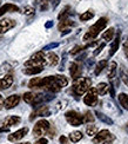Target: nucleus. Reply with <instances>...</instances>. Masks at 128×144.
<instances>
[{
	"label": "nucleus",
	"mask_w": 128,
	"mask_h": 144,
	"mask_svg": "<svg viewBox=\"0 0 128 144\" xmlns=\"http://www.w3.org/2000/svg\"><path fill=\"white\" fill-rule=\"evenodd\" d=\"M107 18H100L94 25H92L91 27H89V31L84 35V40L85 41H89V40H93L95 38L98 37L100 34V32L104 31L106 26H107Z\"/></svg>",
	"instance_id": "f257e3e1"
},
{
	"label": "nucleus",
	"mask_w": 128,
	"mask_h": 144,
	"mask_svg": "<svg viewBox=\"0 0 128 144\" xmlns=\"http://www.w3.org/2000/svg\"><path fill=\"white\" fill-rule=\"evenodd\" d=\"M91 85L92 80L89 78H79L74 83V85L72 87V91H73L75 96H82L84 93H86L91 89Z\"/></svg>",
	"instance_id": "f03ea898"
},
{
	"label": "nucleus",
	"mask_w": 128,
	"mask_h": 144,
	"mask_svg": "<svg viewBox=\"0 0 128 144\" xmlns=\"http://www.w3.org/2000/svg\"><path fill=\"white\" fill-rule=\"evenodd\" d=\"M44 65H46L44 51L34 53V55L25 63V66H26V67H44Z\"/></svg>",
	"instance_id": "7ed1b4c3"
},
{
	"label": "nucleus",
	"mask_w": 128,
	"mask_h": 144,
	"mask_svg": "<svg viewBox=\"0 0 128 144\" xmlns=\"http://www.w3.org/2000/svg\"><path fill=\"white\" fill-rule=\"evenodd\" d=\"M65 117H66V120L71 124L72 127H80L81 124L84 123L82 115H80V113L74 111V110L67 111V112L65 113Z\"/></svg>",
	"instance_id": "20e7f679"
},
{
	"label": "nucleus",
	"mask_w": 128,
	"mask_h": 144,
	"mask_svg": "<svg viewBox=\"0 0 128 144\" xmlns=\"http://www.w3.org/2000/svg\"><path fill=\"white\" fill-rule=\"evenodd\" d=\"M49 128H51V124L48 123L46 119L39 120V122H37V124L33 128V136L34 137H40L42 135L47 134Z\"/></svg>",
	"instance_id": "39448f33"
},
{
	"label": "nucleus",
	"mask_w": 128,
	"mask_h": 144,
	"mask_svg": "<svg viewBox=\"0 0 128 144\" xmlns=\"http://www.w3.org/2000/svg\"><path fill=\"white\" fill-rule=\"evenodd\" d=\"M99 95L96 92V89L95 87H91L88 90L86 95L84 97V103L87 105V106H96L99 102Z\"/></svg>",
	"instance_id": "423d86ee"
},
{
	"label": "nucleus",
	"mask_w": 128,
	"mask_h": 144,
	"mask_svg": "<svg viewBox=\"0 0 128 144\" xmlns=\"http://www.w3.org/2000/svg\"><path fill=\"white\" fill-rule=\"evenodd\" d=\"M52 76L44 77V78H33L28 82V87L30 89H46L48 83L51 80Z\"/></svg>",
	"instance_id": "0eeeda50"
},
{
	"label": "nucleus",
	"mask_w": 128,
	"mask_h": 144,
	"mask_svg": "<svg viewBox=\"0 0 128 144\" xmlns=\"http://www.w3.org/2000/svg\"><path fill=\"white\" fill-rule=\"evenodd\" d=\"M114 139V136L109 132L108 130H101L99 131V134L95 135V137L93 138V143L94 144H100L104 143V142H108V141H113Z\"/></svg>",
	"instance_id": "6e6552de"
},
{
	"label": "nucleus",
	"mask_w": 128,
	"mask_h": 144,
	"mask_svg": "<svg viewBox=\"0 0 128 144\" xmlns=\"http://www.w3.org/2000/svg\"><path fill=\"white\" fill-rule=\"evenodd\" d=\"M49 115H51V111H49L48 106L40 105V106L35 107V110L31 113L30 120H33L34 118H37V117H46V116H49Z\"/></svg>",
	"instance_id": "1a4fd4ad"
},
{
	"label": "nucleus",
	"mask_w": 128,
	"mask_h": 144,
	"mask_svg": "<svg viewBox=\"0 0 128 144\" xmlns=\"http://www.w3.org/2000/svg\"><path fill=\"white\" fill-rule=\"evenodd\" d=\"M19 102H20V96H18V95H12V96H8L6 99L4 100V106H5V109H7V110L13 109V107L18 106Z\"/></svg>",
	"instance_id": "9d476101"
},
{
	"label": "nucleus",
	"mask_w": 128,
	"mask_h": 144,
	"mask_svg": "<svg viewBox=\"0 0 128 144\" xmlns=\"http://www.w3.org/2000/svg\"><path fill=\"white\" fill-rule=\"evenodd\" d=\"M27 132H28V129L27 128H22V129H20V130H17L15 132H13V134L8 135V141L10 142H19L20 139H22V138L25 137L27 135Z\"/></svg>",
	"instance_id": "9b49d317"
},
{
	"label": "nucleus",
	"mask_w": 128,
	"mask_h": 144,
	"mask_svg": "<svg viewBox=\"0 0 128 144\" xmlns=\"http://www.w3.org/2000/svg\"><path fill=\"white\" fill-rule=\"evenodd\" d=\"M15 26V21L8 18H4L0 20V34H3L5 32L10 31L11 28H13Z\"/></svg>",
	"instance_id": "f8f14e48"
},
{
	"label": "nucleus",
	"mask_w": 128,
	"mask_h": 144,
	"mask_svg": "<svg viewBox=\"0 0 128 144\" xmlns=\"http://www.w3.org/2000/svg\"><path fill=\"white\" fill-rule=\"evenodd\" d=\"M21 122V118L19 116H15V115H13V116H8L6 117L5 119L3 120V127L5 128H11L13 127V125H17V124H19Z\"/></svg>",
	"instance_id": "ddd939ff"
},
{
	"label": "nucleus",
	"mask_w": 128,
	"mask_h": 144,
	"mask_svg": "<svg viewBox=\"0 0 128 144\" xmlns=\"http://www.w3.org/2000/svg\"><path fill=\"white\" fill-rule=\"evenodd\" d=\"M12 84H13V76L6 75L0 79V90H7L12 86Z\"/></svg>",
	"instance_id": "4468645a"
},
{
	"label": "nucleus",
	"mask_w": 128,
	"mask_h": 144,
	"mask_svg": "<svg viewBox=\"0 0 128 144\" xmlns=\"http://www.w3.org/2000/svg\"><path fill=\"white\" fill-rule=\"evenodd\" d=\"M69 73H71V77L74 80L80 78L81 76V67L79 66L78 63H72L71 66H69Z\"/></svg>",
	"instance_id": "2eb2a0df"
},
{
	"label": "nucleus",
	"mask_w": 128,
	"mask_h": 144,
	"mask_svg": "<svg viewBox=\"0 0 128 144\" xmlns=\"http://www.w3.org/2000/svg\"><path fill=\"white\" fill-rule=\"evenodd\" d=\"M45 60L48 66H55L59 63V57L54 52H48L47 55H45Z\"/></svg>",
	"instance_id": "dca6fc26"
},
{
	"label": "nucleus",
	"mask_w": 128,
	"mask_h": 144,
	"mask_svg": "<svg viewBox=\"0 0 128 144\" xmlns=\"http://www.w3.org/2000/svg\"><path fill=\"white\" fill-rule=\"evenodd\" d=\"M116 75H118V64L115 62H112L108 66V73L107 77L109 78L111 82H113L115 78H116Z\"/></svg>",
	"instance_id": "f3484780"
},
{
	"label": "nucleus",
	"mask_w": 128,
	"mask_h": 144,
	"mask_svg": "<svg viewBox=\"0 0 128 144\" xmlns=\"http://www.w3.org/2000/svg\"><path fill=\"white\" fill-rule=\"evenodd\" d=\"M120 38H121V34H120V32H118L116 37L112 40L111 50H109V57H112V56H114L116 53V51H118V48H119V45H120Z\"/></svg>",
	"instance_id": "a211bd4d"
},
{
	"label": "nucleus",
	"mask_w": 128,
	"mask_h": 144,
	"mask_svg": "<svg viewBox=\"0 0 128 144\" xmlns=\"http://www.w3.org/2000/svg\"><path fill=\"white\" fill-rule=\"evenodd\" d=\"M20 10L17 5H14V4H5L3 6L0 7V17L3 15V14L7 13V12H18V11Z\"/></svg>",
	"instance_id": "6ab92c4d"
},
{
	"label": "nucleus",
	"mask_w": 128,
	"mask_h": 144,
	"mask_svg": "<svg viewBox=\"0 0 128 144\" xmlns=\"http://www.w3.org/2000/svg\"><path fill=\"white\" fill-rule=\"evenodd\" d=\"M95 89H96L98 95H100V96H105V95L109 91V85H108L107 83H99Z\"/></svg>",
	"instance_id": "aec40b11"
},
{
	"label": "nucleus",
	"mask_w": 128,
	"mask_h": 144,
	"mask_svg": "<svg viewBox=\"0 0 128 144\" xmlns=\"http://www.w3.org/2000/svg\"><path fill=\"white\" fill-rule=\"evenodd\" d=\"M75 23L73 20H69V19H65V20H61L58 25V28H59V31H65V30H67L68 27H71V26H74Z\"/></svg>",
	"instance_id": "412c9836"
},
{
	"label": "nucleus",
	"mask_w": 128,
	"mask_h": 144,
	"mask_svg": "<svg viewBox=\"0 0 128 144\" xmlns=\"http://www.w3.org/2000/svg\"><path fill=\"white\" fill-rule=\"evenodd\" d=\"M107 64H108L107 59H102V60H100V62L96 64V66H95V70H94L95 76H99V75H100V73L104 71V69H106Z\"/></svg>",
	"instance_id": "4be33fe9"
},
{
	"label": "nucleus",
	"mask_w": 128,
	"mask_h": 144,
	"mask_svg": "<svg viewBox=\"0 0 128 144\" xmlns=\"http://www.w3.org/2000/svg\"><path fill=\"white\" fill-rule=\"evenodd\" d=\"M54 79H55V82L58 83V85L60 86L61 89H62V87H66V86L68 85V79H67V77H65V76H61V75L54 76Z\"/></svg>",
	"instance_id": "5701e85b"
},
{
	"label": "nucleus",
	"mask_w": 128,
	"mask_h": 144,
	"mask_svg": "<svg viewBox=\"0 0 128 144\" xmlns=\"http://www.w3.org/2000/svg\"><path fill=\"white\" fill-rule=\"evenodd\" d=\"M42 70H44V67H26V69L22 70V72L27 76H33L42 72Z\"/></svg>",
	"instance_id": "b1692460"
},
{
	"label": "nucleus",
	"mask_w": 128,
	"mask_h": 144,
	"mask_svg": "<svg viewBox=\"0 0 128 144\" xmlns=\"http://www.w3.org/2000/svg\"><path fill=\"white\" fill-rule=\"evenodd\" d=\"M95 115H96V117H98V118L101 120V122H104L105 124H108V125H113V120H112L108 116H106L105 113L100 112V111H95Z\"/></svg>",
	"instance_id": "393cba45"
},
{
	"label": "nucleus",
	"mask_w": 128,
	"mask_h": 144,
	"mask_svg": "<svg viewBox=\"0 0 128 144\" xmlns=\"http://www.w3.org/2000/svg\"><path fill=\"white\" fill-rule=\"evenodd\" d=\"M118 99L120 102V104H121V106L125 110H128V95L127 93H123V92L120 93L118 96Z\"/></svg>",
	"instance_id": "a878e982"
},
{
	"label": "nucleus",
	"mask_w": 128,
	"mask_h": 144,
	"mask_svg": "<svg viewBox=\"0 0 128 144\" xmlns=\"http://www.w3.org/2000/svg\"><path fill=\"white\" fill-rule=\"evenodd\" d=\"M69 139L71 142L73 143H78V142H80L82 139V132L81 131H73L69 134Z\"/></svg>",
	"instance_id": "bb28decb"
},
{
	"label": "nucleus",
	"mask_w": 128,
	"mask_h": 144,
	"mask_svg": "<svg viewBox=\"0 0 128 144\" xmlns=\"http://www.w3.org/2000/svg\"><path fill=\"white\" fill-rule=\"evenodd\" d=\"M113 37H114V28L113 27H109L107 31L102 34V38H104L105 41H112L113 40Z\"/></svg>",
	"instance_id": "cd10ccee"
},
{
	"label": "nucleus",
	"mask_w": 128,
	"mask_h": 144,
	"mask_svg": "<svg viewBox=\"0 0 128 144\" xmlns=\"http://www.w3.org/2000/svg\"><path fill=\"white\" fill-rule=\"evenodd\" d=\"M35 97H37V93H34V92H26V93H24L22 98H24V100L26 102L27 104H32L34 102V99H35Z\"/></svg>",
	"instance_id": "c85d7f7f"
},
{
	"label": "nucleus",
	"mask_w": 128,
	"mask_h": 144,
	"mask_svg": "<svg viewBox=\"0 0 128 144\" xmlns=\"http://www.w3.org/2000/svg\"><path fill=\"white\" fill-rule=\"evenodd\" d=\"M69 11H71V7H69V6H66L64 10L60 12V14L58 15V19H59L60 21H61V20H65V19H67V17L69 15Z\"/></svg>",
	"instance_id": "c756f323"
},
{
	"label": "nucleus",
	"mask_w": 128,
	"mask_h": 144,
	"mask_svg": "<svg viewBox=\"0 0 128 144\" xmlns=\"http://www.w3.org/2000/svg\"><path fill=\"white\" fill-rule=\"evenodd\" d=\"M94 17V12L93 11H86L82 14H80V20L81 21H88L89 19Z\"/></svg>",
	"instance_id": "7c9ffc66"
},
{
	"label": "nucleus",
	"mask_w": 128,
	"mask_h": 144,
	"mask_svg": "<svg viewBox=\"0 0 128 144\" xmlns=\"http://www.w3.org/2000/svg\"><path fill=\"white\" fill-rule=\"evenodd\" d=\"M98 132V127L96 125H88L86 128V134L89 136V137H93L94 135H96Z\"/></svg>",
	"instance_id": "2f4dec72"
},
{
	"label": "nucleus",
	"mask_w": 128,
	"mask_h": 144,
	"mask_svg": "<svg viewBox=\"0 0 128 144\" xmlns=\"http://www.w3.org/2000/svg\"><path fill=\"white\" fill-rule=\"evenodd\" d=\"M38 5H39V10L40 11H47L48 7H49V0H40L39 3H38Z\"/></svg>",
	"instance_id": "473e14b6"
},
{
	"label": "nucleus",
	"mask_w": 128,
	"mask_h": 144,
	"mask_svg": "<svg viewBox=\"0 0 128 144\" xmlns=\"http://www.w3.org/2000/svg\"><path fill=\"white\" fill-rule=\"evenodd\" d=\"M84 118V123H92V122H94V116H93V113L91 111H87V112L85 113V116H82Z\"/></svg>",
	"instance_id": "72a5a7b5"
},
{
	"label": "nucleus",
	"mask_w": 128,
	"mask_h": 144,
	"mask_svg": "<svg viewBox=\"0 0 128 144\" xmlns=\"http://www.w3.org/2000/svg\"><path fill=\"white\" fill-rule=\"evenodd\" d=\"M87 47H89V45H86V46H79V45H76V46H74L73 50L71 51V55L75 56L76 53H79V52H81V51H84L85 48H87Z\"/></svg>",
	"instance_id": "f704fd0d"
},
{
	"label": "nucleus",
	"mask_w": 128,
	"mask_h": 144,
	"mask_svg": "<svg viewBox=\"0 0 128 144\" xmlns=\"http://www.w3.org/2000/svg\"><path fill=\"white\" fill-rule=\"evenodd\" d=\"M34 8L32 6H25L24 10H22V13L25 14V15H27V17H31V15H33L34 14Z\"/></svg>",
	"instance_id": "c9c22d12"
},
{
	"label": "nucleus",
	"mask_w": 128,
	"mask_h": 144,
	"mask_svg": "<svg viewBox=\"0 0 128 144\" xmlns=\"http://www.w3.org/2000/svg\"><path fill=\"white\" fill-rule=\"evenodd\" d=\"M120 77H121L122 82L128 86V73H126V71L123 70V67H121V70H120Z\"/></svg>",
	"instance_id": "e433bc0d"
},
{
	"label": "nucleus",
	"mask_w": 128,
	"mask_h": 144,
	"mask_svg": "<svg viewBox=\"0 0 128 144\" xmlns=\"http://www.w3.org/2000/svg\"><path fill=\"white\" fill-rule=\"evenodd\" d=\"M59 46V43H51V44H48V45H46L44 48H42V51H49V50H53V48H55V47H58Z\"/></svg>",
	"instance_id": "4c0bfd02"
},
{
	"label": "nucleus",
	"mask_w": 128,
	"mask_h": 144,
	"mask_svg": "<svg viewBox=\"0 0 128 144\" xmlns=\"http://www.w3.org/2000/svg\"><path fill=\"white\" fill-rule=\"evenodd\" d=\"M105 46H106V44H105V43H101V44L99 45L98 47H96V48L94 50V52H93V55H94V56H98L99 53H101V51L105 48Z\"/></svg>",
	"instance_id": "58836bf2"
},
{
	"label": "nucleus",
	"mask_w": 128,
	"mask_h": 144,
	"mask_svg": "<svg viewBox=\"0 0 128 144\" xmlns=\"http://www.w3.org/2000/svg\"><path fill=\"white\" fill-rule=\"evenodd\" d=\"M122 48H123V52H125V55L127 56L128 58V40H125L123 45H122Z\"/></svg>",
	"instance_id": "ea45409f"
},
{
	"label": "nucleus",
	"mask_w": 128,
	"mask_h": 144,
	"mask_svg": "<svg viewBox=\"0 0 128 144\" xmlns=\"http://www.w3.org/2000/svg\"><path fill=\"white\" fill-rule=\"evenodd\" d=\"M49 3L52 4V8H55L60 4V0H49Z\"/></svg>",
	"instance_id": "a19ab883"
},
{
	"label": "nucleus",
	"mask_w": 128,
	"mask_h": 144,
	"mask_svg": "<svg viewBox=\"0 0 128 144\" xmlns=\"http://www.w3.org/2000/svg\"><path fill=\"white\" fill-rule=\"evenodd\" d=\"M34 144H48V141L46 138H40V139H38Z\"/></svg>",
	"instance_id": "79ce46f5"
},
{
	"label": "nucleus",
	"mask_w": 128,
	"mask_h": 144,
	"mask_svg": "<svg viewBox=\"0 0 128 144\" xmlns=\"http://www.w3.org/2000/svg\"><path fill=\"white\" fill-rule=\"evenodd\" d=\"M59 142H60L61 144H66L67 143V137H66V136H61V137L59 138Z\"/></svg>",
	"instance_id": "37998d69"
},
{
	"label": "nucleus",
	"mask_w": 128,
	"mask_h": 144,
	"mask_svg": "<svg viewBox=\"0 0 128 144\" xmlns=\"http://www.w3.org/2000/svg\"><path fill=\"white\" fill-rule=\"evenodd\" d=\"M52 26H53V21H52V20L47 21V23L45 24V27H46V28H51Z\"/></svg>",
	"instance_id": "c03bdc74"
},
{
	"label": "nucleus",
	"mask_w": 128,
	"mask_h": 144,
	"mask_svg": "<svg viewBox=\"0 0 128 144\" xmlns=\"http://www.w3.org/2000/svg\"><path fill=\"white\" fill-rule=\"evenodd\" d=\"M3 106H4V99H3V96L0 95V110H1Z\"/></svg>",
	"instance_id": "a18cd8bd"
},
{
	"label": "nucleus",
	"mask_w": 128,
	"mask_h": 144,
	"mask_svg": "<svg viewBox=\"0 0 128 144\" xmlns=\"http://www.w3.org/2000/svg\"><path fill=\"white\" fill-rule=\"evenodd\" d=\"M8 129H10V128H5V127L0 128V132H5V131H8Z\"/></svg>",
	"instance_id": "49530a36"
},
{
	"label": "nucleus",
	"mask_w": 128,
	"mask_h": 144,
	"mask_svg": "<svg viewBox=\"0 0 128 144\" xmlns=\"http://www.w3.org/2000/svg\"><path fill=\"white\" fill-rule=\"evenodd\" d=\"M104 144H112V141H108V142H104Z\"/></svg>",
	"instance_id": "de8ad7c7"
},
{
	"label": "nucleus",
	"mask_w": 128,
	"mask_h": 144,
	"mask_svg": "<svg viewBox=\"0 0 128 144\" xmlns=\"http://www.w3.org/2000/svg\"><path fill=\"white\" fill-rule=\"evenodd\" d=\"M19 144H31L30 142H25V143H19Z\"/></svg>",
	"instance_id": "09e8293b"
},
{
	"label": "nucleus",
	"mask_w": 128,
	"mask_h": 144,
	"mask_svg": "<svg viewBox=\"0 0 128 144\" xmlns=\"http://www.w3.org/2000/svg\"><path fill=\"white\" fill-rule=\"evenodd\" d=\"M1 1H3V0H0V4H1Z\"/></svg>",
	"instance_id": "8fccbe9b"
},
{
	"label": "nucleus",
	"mask_w": 128,
	"mask_h": 144,
	"mask_svg": "<svg viewBox=\"0 0 128 144\" xmlns=\"http://www.w3.org/2000/svg\"><path fill=\"white\" fill-rule=\"evenodd\" d=\"M127 125H128V124H127ZM126 129H127V130H128V128H126Z\"/></svg>",
	"instance_id": "3c124183"
}]
</instances>
